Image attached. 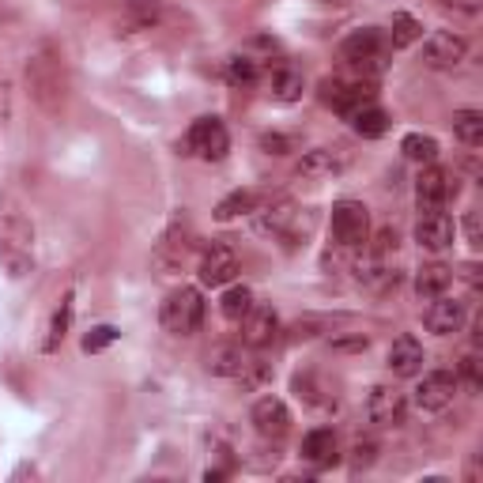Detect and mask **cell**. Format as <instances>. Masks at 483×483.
Segmentation results:
<instances>
[{
    "instance_id": "5bb4252c",
    "label": "cell",
    "mask_w": 483,
    "mask_h": 483,
    "mask_svg": "<svg viewBox=\"0 0 483 483\" xmlns=\"http://www.w3.org/2000/svg\"><path fill=\"white\" fill-rule=\"evenodd\" d=\"M276 332H280V317L272 306H250V314L242 317V344L246 348H268L272 340H276Z\"/></svg>"
},
{
    "instance_id": "484cf974",
    "label": "cell",
    "mask_w": 483,
    "mask_h": 483,
    "mask_svg": "<svg viewBox=\"0 0 483 483\" xmlns=\"http://www.w3.org/2000/svg\"><path fill=\"white\" fill-rule=\"evenodd\" d=\"M420 38H423V23L415 20V15H408V12H397L393 15V30H389L393 50H408V45H415Z\"/></svg>"
},
{
    "instance_id": "7402d4cb",
    "label": "cell",
    "mask_w": 483,
    "mask_h": 483,
    "mask_svg": "<svg viewBox=\"0 0 483 483\" xmlns=\"http://www.w3.org/2000/svg\"><path fill=\"white\" fill-rule=\"evenodd\" d=\"M246 366H250V359L238 344H219L212 356H208V370H212L216 378H238Z\"/></svg>"
},
{
    "instance_id": "f1b7e54d",
    "label": "cell",
    "mask_w": 483,
    "mask_h": 483,
    "mask_svg": "<svg viewBox=\"0 0 483 483\" xmlns=\"http://www.w3.org/2000/svg\"><path fill=\"white\" fill-rule=\"evenodd\" d=\"M250 306H253L250 287H227L223 299H219V310H223V317H227V321H242L250 314Z\"/></svg>"
},
{
    "instance_id": "e0dca14e",
    "label": "cell",
    "mask_w": 483,
    "mask_h": 483,
    "mask_svg": "<svg viewBox=\"0 0 483 483\" xmlns=\"http://www.w3.org/2000/svg\"><path fill=\"white\" fill-rule=\"evenodd\" d=\"M423 325H427V332H434V336L457 332V329L464 325V302L449 299V295L430 299V306L423 310Z\"/></svg>"
},
{
    "instance_id": "277c9868",
    "label": "cell",
    "mask_w": 483,
    "mask_h": 483,
    "mask_svg": "<svg viewBox=\"0 0 483 483\" xmlns=\"http://www.w3.org/2000/svg\"><path fill=\"white\" fill-rule=\"evenodd\" d=\"M159 321H163V329L174 332V336H192L201 329L204 321V299L197 287H178V291H170L167 302H163V314H159Z\"/></svg>"
},
{
    "instance_id": "30bf717a",
    "label": "cell",
    "mask_w": 483,
    "mask_h": 483,
    "mask_svg": "<svg viewBox=\"0 0 483 483\" xmlns=\"http://www.w3.org/2000/svg\"><path fill=\"white\" fill-rule=\"evenodd\" d=\"M454 393H457V374L449 370H430V374L415 385V408L420 412H446L454 405Z\"/></svg>"
},
{
    "instance_id": "d590c367",
    "label": "cell",
    "mask_w": 483,
    "mask_h": 483,
    "mask_svg": "<svg viewBox=\"0 0 483 483\" xmlns=\"http://www.w3.org/2000/svg\"><path fill=\"white\" fill-rule=\"evenodd\" d=\"M389 253H397V231H381L378 242L370 246V257H381V261H389Z\"/></svg>"
},
{
    "instance_id": "d6986e66",
    "label": "cell",
    "mask_w": 483,
    "mask_h": 483,
    "mask_svg": "<svg viewBox=\"0 0 483 483\" xmlns=\"http://www.w3.org/2000/svg\"><path fill=\"white\" fill-rule=\"evenodd\" d=\"M427 356H423V344L415 340V336H400V340H393L389 348V370L397 378H415L423 370Z\"/></svg>"
},
{
    "instance_id": "d4e9b609",
    "label": "cell",
    "mask_w": 483,
    "mask_h": 483,
    "mask_svg": "<svg viewBox=\"0 0 483 483\" xmlns=\"http://www.w3.org/2000/svg\"><path fill=\"white\" fill-rule=\"evenodd\" d=\"M351 128H356L359 136H366V140H378V136H385V128H389V114L378 110V106H363V110L351 114Z\"/></svg>"
},
{
    "instance_id": "ab89813d",
    "label": "cell",
    "mask_w": 483,
    "mask_h": 483,
    "mask_svg": "<svg viewBox=\"0 0 483 483\" xmlns=\"http://www.w3.org/2000/svg\"><path fill=\"white\" fill-rule=\"evenodd\" d=\"M64 4H72V8H84V4H99V0H64Z\"/></svg>"
},
{
    "instance_id": "603a6c76",
    "label": "cell",
    "mask_w": 483,
    "mask_h": 483,
    "mask_svg": "<svg viewBox=\"0 0 483 483\" xmlns=\"http://www.w3.org/2000/svg\"><path fill=\"white\" fill-rule=\"evenodd\" d=\"M449 283H454V268H446V265H423L420 268V276H415V291H420V299H438L449 291Z\"/></svg>"
},
{
    "instance_id": "9a60e30c",
    "label": "cell",
    "mask_w": 483,
    "mask_h": 483,
    "mask_svg": "<svg viewBox=\"0 0 483 483\" xmlns=\"http://www.w3.org/2000/svg\"><path fill=\"white\" fill-rule=\"evenodd\" d=\"M250 420L257 427V434H265V438H283L287 430H291V412L280 397H261L250 412Z\"/></svg>"
},
{
    "instance_id": "8d00e7d4",
    "label": "cell",
    "mask_w": 483,
    "mask_h": 483,
    "mask_svg": "<svg viewBox=\"0 0 483 483\" xmlns=\"http://www.w3.org/2000/svg\"><path fill=\"white\" fill-rule=\"evenodd\" d=\"M261 148H265L268 155H287V151H291V140L280 136V133H265V136H261Z\"/></svg>"
},
{
    "instance_id": "cb8c5ba5",
    "label": "cell",
    "mask_w": 483,
    "mask_h": 483,
    "mask_svg": "<svg viewBox=\"0 0 483 483\" xmlns=\"http://www.w3.org/2000/svg\"><path fill=\"white\" fill-rule=\"evenodd\" d=\"M253 212H257V192L253 189H234L231 197H223L216 204V219L219 223H231L238 216H253Z\"/></svg>"
},
{
    "instance_id": "3957f363",
    "label": "cell",
    "mask_w": 483,
    "mask_h": 483,
    "mask_svg": "<svg viewBox=\"0 0 483 483\" xmlns=\"http://www.w3.org/2000/svg\"><path fill=\"white\" fill-rule=\"evenodd\" d=\"M389 53H393L389 35L378 30V27L351 30V35L344 38V45H340V57L348 64H356V69H363V72H381L385 64H389Z\"/></svg>"
},
{
    "instance_id": "6da1fadb",
    "label": "cell",
    "mask_w": 483,
    "mask_h": 483,
    "mask_svg": "<svg viewBox=\"0 0 483 483\" xmlns=\"http://www.w3.org/2000/svg\"><path fill=\"white\" fill-rule=\"evenodd\" d=\"M27 87L45 114H61L69 102V69L53 45H38L27 61Z\"/></svg>"
},
{
    "instance_id": "2e32d148",
    "label": "cell",
    "mask_w": 483,
    "mask_h": 483,
    "mask_svg": "<svg viewBox=\"0 0 483 483\" xmlns=\"http://www.w3.org/2000/svg\"><path fill=\"white\" fill-rule=\"evenodd\" d=\"M238 276V253L231 246H216L212 250H204L201 257V283L204 287H223V283H231Z\"/></svg>"
},
{
    "instance_id": "ac0fdd59",
    "label": "cell",
    "mask_w": 483,
    "mask_h": 483,
    "mask_svg": "<svg viewBox=\"0 0 483 483\" xmlns=\"http://www.w3.org/2000/svg\"><path fill=\"white\" fill-rule=\"evenodd\" d=\"M348 163L351 159H348L344 148H314V151L302 155L299 174H306V178H332V174L348 170Z\"/></svg>"
},
{
    "instance_id": "7a4b0ae2",
    "label": "cell",
    "mask_w": 483,
    "mask_h": 483,
    "mask_svg": "<svg viewBox=\"0 0 483 483\" xmlns=\"http://www.w3.org/2000/svg\"><path fill=\"white\" fill-rule=\"evenodd\" d=\"M35 261V227L15 204L0 201V265L8 276H23Z\"/></svg>"
},
{
    "instance_id": "4316f807",
    "label": "cell",
    "mask_w": 483,
    "mask_h": 483,
    "mask_svg": "<svg viewBox=\"0 0 483 483\" xmlns=\"http://www.w3.org/2000/svg\"><path fill=\"white\" fill-rule=\"evenodd\" d=\"M454 133H457L461 143L479 148V143H483V114H479V110H457V114H454Z\"/></svg>"
},
{
    "instance_id": "f546056e",
    "label": "cell",
    "mask_w": 483,
    "mask_h": 483,
    "mask_svg": "<svg viewBox=\"0 0 483 483\" xmlns=\"http://www.w3.org/2000/svg\"><path fill=\"white\" fill-rule=\"evenodd\" d=\"M69 325H72V295H64L61 306H57V314H53V321H50L45 351H57V348H61V340H64V332H69Z\"/></svg>"
},
{
    "instance_id": "83f0119b",
    "label": "cell",
    "mask_w": 483,
    "mask_h": 483,
    "mask_svg": "<svg viewBox=\"0 0 483 483\" xmlns=\"http://www.w3.org/2000/svg\"><path fill=\"white\" fill-rule=\"evenodd\" d=\"M400 151H405L408 163H423V167H430L434 159H438V140H434V136H423V133H412V136H405V143H400Z\"/></svg>"
},
{
    "instance_id": "8fae6325",
    "label": "cell",
    "mask_w": 483,
    "mask_h": 483,
    "mask_svg": "<svg viewBox=\"0 0 483 483\" xmlns=\"http://www.w3.org/2000/svg\"><path fill=\"white\" fill-rule=\"evenodd\" d=\"M405 393L393 389V385H378V389H370L366 397V415L374 427H400L405 423Z\"/></svg>"
},
{
    "instance_id": "836d02e7",
    "label": "cell",
    "mask_w": 483,
    "mask_h": 483,
    "mask_svg": "<svg viewBox=\"0 0 483 483\" xmlns=\"http://www.w3.org/2000/svg\"><path fill=\"white\" fill-rule=\"evenodd\" d=\"M378 461V446L374 442H356L351 446V472H363Z\"/></svg>"
},
{
    "instance_id": "4dcf8cb0",
    "label": "cell",
    "mask_w": 483,
    "mask_h": 483,
    "mask_svg": "<svg viewBox=\"0 0 483 483\" xmlns=\"http://www.w3.org/2000/svg\"><path fill=\"white\" fill-rule=\"evenodd\" d=\"M272 91H276V99L295 102L299 94H302V72H295V69H280L276 76H272Z\"/></svg>"
},
{
    "instance_id": "44dd1931",
    "label": "cell",
    "mask_w": 483,
    "mask_h": 483,
    "mask_svg": "<svg viewBox=\"0 0 483 483\" xmlns=\"http://www.w3.org/2000/svg\"><path fill=\"white\" fill-rule=\"evenodd\" d=\"M302 457L310 461V464H317V469H325V464H332L336 457V434L329 430V427H317V430H310L302 438Z\"/></svg>"
},
{
    "instance_id": "ba28073f",
    "label": "cell",
    "mask_w": 483,
    "mask_h": 483,
    "mask_svg": "<svg viewBox=\"0 0 483 483\" xmlns=\"http://www.w3.org/2000/svg\"><path fill=\"white\" fill-rule=\"evenodd\" d=\"M374 99H378V91H374V84H370V79H363V84L325 79V84H321V102L332 106L336 114H344V118H351V114H356V110H363V106H374Z\"/></svg>"
},
{
    "instance_id": "d6a6232c",
    "label": "cell",
    "mask_w": 483,
    "mask_h": 483,
    "mask_svg": "<svg viewBox=\"0 0 483 483\" xmlns=\"http://www.w3.org/2000/svg\"><path fill=\"white\" fill-rule=\"evenodd\" d=\"M114 340H118V329H114V325H94V329H87V336H84V351H87V356H94V351L110 348Z\"/></svg>"
},
{
    "instance_id": "9c48e42d",
    "label": "cell",
    "mask_w": 483,
    "mask_h": 483,
    "mask_svg": "<svg viewBox=\"0 0 483 483\" xmlns=\"http://www.w3.org/2000/svg\"><path fill=\"white\" fill-rule=\"evenodd\" d=\"M457 197V178L442 167H423V174L415 178V204H420V212H438V208Z\"/></svg>"
},
{
    "instance_id": "f35d334b",
    "label": "cell",
    "mask_w": 483,
    "mask_h": 483,
    "mask_svg": "<svg viewBox=\"0 0 483 483\" xmlns=\"http://www.w3.org/2000/svg\"><path fill=\"white\" fill-rule=\"evenodd\" d=\"M461 378H469L472 389H479V385H483V378H479V359H476V356H464V363H461Z\"/></svg>"
},
{
    "instance_id": "1f68e13d",
    "label": "cell",
    "mask_w": 483,
    "mask_h": 483,
    "mask_svg": "<svg viewBox=\"0 0 483 483\" xmlns=\"http://www.w3.org/2000/svg\"><path fill=\"white\" fill-rule=\"evenodd\" d=\"M227 79H231L234 87L257 84V64H253L250 57H231V61H227Z\"/></svg>"
},
{
    "instance_id": "74e56055",
    "label": "cell",
    "mask_w": 483,
    "mask_h": 483,
    "mask_svg": "<svg viewBox=\"0 0 483 483\" xmlns=\"http://www.w3.org/2000/svg\"><path fill=\"white\" fill-rule=\"evenodd\" d=\"M464 234H469V246L479 250L483 246V234H479V212H469L464 216Z\"/></svg>"
},
{
    "instance_id": "e575fe53",
    "label": "cell",
    "mask_w": 483,
    "mask_h": 483,
    "mask_svg": "<svg viewBox=\"0 0 483 483\" xmlns=\"http://www.w3.org/2000/svg\"><path fill=\"white\" fill-rule=\"evenodd\" d=\"M238 378H242V385H246V389H261L265 381H272V366H268V363H250Z\"/></svg>"
},
{
    "instance_id": "7c38bea8",
    "label": "cell",
    "mask_w": 483,
    "mask_h": 483,
    "mask_svg": "<svg viewBox=\"0 0 483 483\" xmlns=\"http://www.w3.org/2000/svg\"><path fill=\"white\" fill-rule=\"evenodd\" d=\"M464 53H469V42L454 30H434L423 42V64H430V69H457Z\"/></svg>"
},
{
    "instance_id": "5b68a950",
    "label": "cell",
    "mask_w": 483,
    "mask_h": 483,
    "mask_svg": "<svg viewBox=\"0 0 483 483\" xmlns=\"http://www.w3.org/2000/svg\"><path fill=\"white\" fill-rule=\"evenodd\" d=\"M189 253H192V227H189L185 216H178V219H174L170 227H167L163 242L155 246L151 261H155V268H159V276H174V272L185 268Z\"/></svg>"
},
{
    "instance_id": "52a82bcc",
    "label": "cell",
    "mask_w": 483,
    "mask_h": 483,
    "mask_svg": "<svg viewBox=\"0 0 483 483\" xmlns=\"http://www.w3.org/2000/svg\"><path fill=\"white\" fill-rule=\"evenodd\" d=\"M329 223H332V238L340 242V246H348V250L363 246V242L370 238V212H366L363 201L332 204V219Z\"/></svg>"
},
{
    "instance_id": "4fadbf2b",
    "label": "cell",
    "mask_w": 483,
    "mask_h": 483,
    "mask_svg": "<svg viewBox=\"0 0 483 483\" xmlns=\"http://www.w3.org/2000/svg\"><path fill=\"white\" fill-rule=\"evenodd\" d=\"M454 238H457V223L449 219L442 208L438 212H423V219L415 223V242L430 253H446L449 246H454Z\"/></svg>"
},
{
    "instance_id": "8992f818",
    "label": "cell",
    "mask_w": 483,
    "mask_h": 483,
    "mask_svg": "<svg viewBox=\"0 0 483 483\" xmlns=\"http://www.w3.org/2000/svg\"><path fill=\"white\" fill-rule=\"evenodd\" d=\"M185 151L208 159V163H219L223 155L231 151V136H227V125L219 118H197L185 133Z\"/></svg>"
},
{
    "instance_id": "ffe728a7",
    "label": "cell",
    "mask_w": 483,
    "mask_h": 483,
    "mask_svg": "<svg viewBox=\"0 0 483 483\" xmlns=\"http://www.w3.org/2000/svg\"><path fill=\"white\" fill-rule=\"evenodd\" d=\"M257 219H253V227H257V234H276V238H291V223L299 219V212H295V204H276V208H257L253 212Z\"/></svg>"
}]
</instances>
